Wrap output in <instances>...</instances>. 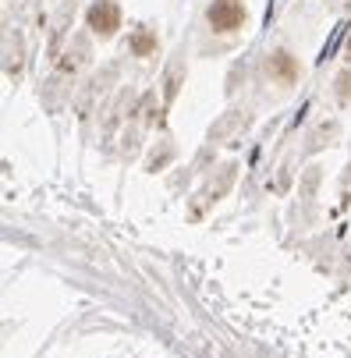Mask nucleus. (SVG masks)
Returning a JSON list of instances; mask_svg holds the SVG:
<instances>
[{"mask_svg":"<svg viewBox=\"0 0 351 358\" xmlns=\"http://www.w3.org/2000/svg\"><path fill=\"white\" fill-rule=\"evenodd\" d=\"M206 18L217 32H234V29L245 25V8L238 4V0H213Z\"/></svg>","mask_w":351,"mask_h":358,"instance_id":"2","label":"nucleus"},{"mask_svg":"<svg viewBox=\"0 0 351 358\" xmlns=\"http://www.w3.org/2000/svg\"><path fill=\"white\" fill-rule=\"evenodd\" d=\"M344 61L351 64V36H348V43H344Z\"/></svg>","mask_w":351,"mask_h":358,"instance_id":"5","label":"nucleus"},{"mask_svg":"<svg viewBox=\"0 0 351 358\" xmlns=\"http://www.w3.org/2000/svg\"><path fill=\"white\" fill-rule=\"evenodd\" d=\"M85 22L99 39H110L121 29V8L114 4V0H96V4L89 8V15H85Z\"/></svg>","mask_w":351,"mask_h":358,"instance_id":"1","label":"nucleus"},{"mask_svg":"<svg viewBox=\"0 0 351 358\" xmlns=\"http://www.w3.org/2000/svg\"><path fill=\"white\" fill-rule=\"evenodd\" d=\"M131 50H135L138 57H145V54H153V50H157V36H153V32H138V36L131 39Z\"/></svg>","mask_w":351,"mask_h":358,"instance_id":"4","label":"nucleus"},{"mask_svg":"<svg viewBox=\"0 0 351 358\" xmlns=\"http://www.w3.org/2000/svg\"><path fill=\"white\" fill-rule=\"evenodd\" d=\"M270 71H273V75H280L284 82H291V78L298 75V71H294V61H291V54H284V50L270 57Z\"/></svg>","mask_w":351,"mask_h":358,"instance_id":"3","label":"nucleus"}]
</instances>
